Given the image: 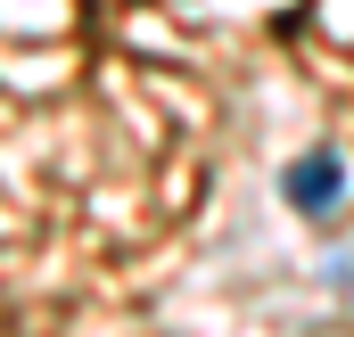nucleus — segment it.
<instances>
[{"label": "nucleus", "instance_id": "obj_1", "mask_svg": "<svg viewBox=\"0 0 354 337\" xmlns=\"http://www.w3.org/2000/svg\"><path fill=\"white\" fill-rule=\"evenodd\" d=\"M338 189H346V173H338L330 148H322V157H305V165H288V198H297L305 214H330V206H338Z\"/></svg>", "mask_w": 354, "mask_h": 337}]
</instances>
